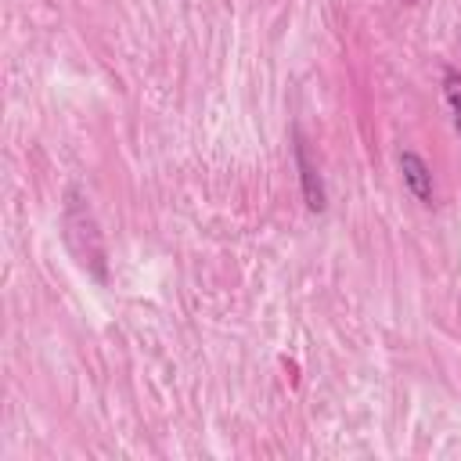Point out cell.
I'll return each instance as SVG.
<instances>
[{"mask_svg": "<svg viewBox=\"0 0 461 461\" xmlns=\"http://www.w3.org/2000/svg\"><path fill=\"white\" fill-rule=\"evenodd\" d=\"M65 230H68V245H76L86 234V249H76V256H79L83 267H94V274L104 277V249H101L94 216H90L86 202L79 198V191H68L65 194Z\"/></svg>", "mask_w": 461, "mask_h": 461, "instance_id": "1", "label": "cell"}, {"mask_svg": "<svg viewBox=\"0 0 461 461\" xmlns=\"http://www.w3.org/2000/svg\"><path fill=\"white\" fill-rule=\"evenodd\" d=\"M295 166H299V184H303L306 209H310V212H321V209H324V184H321L317 166H313V162H310V155H306L303 137H295Z\"/></svg>", "mask_w": 461, "mask_h": 461, "instance_id": "2", "label": "cell"}, {"mask_svg": "<svg viewBox=\"0 0 461 461\" xmlns=\"http://www.w3.org/2000/svg\"><path fill=\"white\" fill-rule=\"evenodd\" d=\"M400 169H403V184H407V191H411L418 202L432 205V173H429L425 158L414 155V151H403V155H400Z\"/></svg>", "mask_w": 461, "mask_h": 461, "instance_id": "3", "label": "cell"}, {"mask_svg": "<svg viewBox=\"0 0 461 461\" xmlns=\"http://www.w3.org/2000/svg\"><path fill=\"white\" fill-rule=\"evenodd\" d=\"M443 94H447V104H450V115H454V126L461 133V76L454 68L443 72Z\"/></svg>", "mask_w": 461, "mask_h": 461, "instance_id": "4", "label": "cell"}]
</instances>
